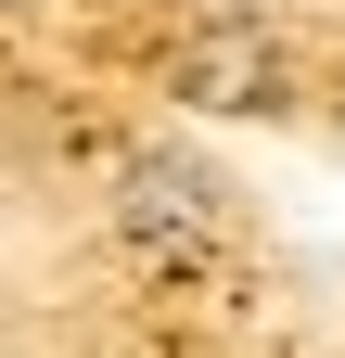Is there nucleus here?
I'll use <instances>...</instances> for the list:
<instances>
[{
    "mask_svg": "<svg viewBox=\"0 0 345 358\" xmlns=\"http://www.w3.org/2000/svg\"><path fill=\"white\" fill-rule=\"evenodd\" d=\"M0 13H38V0H0Z\"/></svg>",
    "mask_w": 345,
    "mask_h": 358,
    "instance_id": "obj_3",
    "label": "nucleus"
},
{
    "mask_svg": "<svg viewBox=\"0 0 345 358\" xmlns=\"http://www.w3.org/2000/svg\"><path fill=\"white\" fill-rule=\"evenodd\" d=\"M281 38L256 26V13H192L179 38H166V90L179 103H205V115H256V103H281Z\"/></svg>",
    "mask_w": 345,
    "mask_h": 358,
    "instance_id": "obj_1",
    "label": "nucleus"
},
{
    "mask_svg": "<svg viewBox=\"0 0 345 358\" xmlns=\"http://www.w3.org/2000/svg\"><path fill=\"white\" fill-rule=\"evenodd\" d=\"M115 217H128L141 243H166V256H205L230 205H218V179H205L192 154H128V166H115Z\"/></svg>",
    "mask_w": 345,
    "mask_h": 358,
    "instance_id": "obj_2",
    "label": "nucleus"
}]
</instances>
